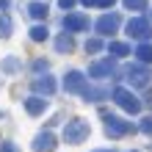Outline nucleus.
<instances>
[{
  "label": "nucleus",
  "instance_id": "obj_9",
  "mask_svg": "<svg viewBox=\"0 0 152 152\" xmlns=\"http://www.w3.org/2000/svg\"><path fill=\"white\" fill-rule=\"evenodd\" d=\"M116 72V64L111 58H105V61H94L91 66H88V77H111Z\"/></svg>",
  "mask_w": 152,
  "mask_h": 152
},
{
  "label": "nucleus",
  "instance_id": "obj_21",
  "mask_svg": "<svg viewBox=\"0 0 152 152\" xmlns=\"http://www.w3.org/2000/svg\"><path fill=\"white\" fill-rule=\"evenodd\" d=\"M102 47H105L102 39H88V42H86V53H91V56H94V53H100Z\"/></svg>",
  "mask_w": 152,
  "mask_h": 152
},
{
  "label": "nucleus",
  "instance_id": "obj_11",
  "mask_svg": "<svg viewBox=\"0 0 152 152\" xmlns=\"http://www.w3.org/2000/svg\"><path fill=\"white\" fill-rule=\"evenodd\" d=\"M33 91H36L39 97L44 94V97H50L53 91H56V80H53L47 72H44V75H39L36 80H33Z\"/></svg>",
  "mask_w": 152,
  "mask_h": 152
},
{
  "label": "nucleus",
  "instance_id": "obj_19",
  "mask_svg": "<svg viewBox=\"0 0 152 152\" xmlns=\"http://www.w3.org/2000/svg\"><path fill=\"white\" fill-rule=\"evenodd\" d=\"M47 36H50L47 25H33V28H31V39H33V42H44Z\"/></svg>",
  "mask_w": 152,
  "mask_h": 152
},
{
  "label": "nucleus",
  "instance_id": "obj_7",
  "mask_svg": "<svg viewBox=\"0 0 152 152\" xmlns=\"http://www.w3.org/2000/svg\"><path fill=\"white\" fill-rule=\"evenodd\" d=\"M64 31L66 33H77V31H88V17H83V14H66L64 17Z\"/></svg>",
  "mask_w": 152,
  "mask_h": 152
},
{
  "label": "nucleus",
  "instance_id": "obj_1",
  "mask_svg": "<svg viewBox=\"0 0 152 152\" xmlns=\"http://www.w3.org/2000/svg\"><path fill=\"white\" fill-rule=\"evenodd\" d=\"M88 133H91V127H88L86 119H72V122H66V127H64V141L66 144H83L88 138Z\"/></svg>",
  "mask_w": 152,
  "mask_h": 152
},
{
  "label": "nucleus",
  "instance_id": "obj_22",
  "mask_svg": "<svg viewBox=\"0 0 152 152\" xmlns=\"http://www.w3.org/2000/svg\"><path fill=\"white\" fill-rule=\"evenodd\" d=\"M124 6H127L130 11H144V8H147V0H124Z\"/></svg>",
  "mask_w": 152,
  "mask_h": 152
},
{
  "label": "nucleus",
  "instance_id": "obj_29",
  "mask_svg": "<svg viewBox=\"0 0 152 152\" xmlns=\"http://www.w3.org/2000/svg\"><path fill=\"white\" fill-rule=\"evenodd\" d=\"M80 3H83V6H94V0H80Z\"/></svg>",
  "mask_w": 152,
  "mask_h": 152
},
{
  "label": "nucleus",
  "instance_id": "obj_3",
  "mask_svg": "<svg viewBox=\"0 0 152 152\" xmlns=\"http://www.w3.org/2000/svg\"><path fill=\"white\" fill-rule=\"evenodd\" d=\"M100 113L105 116V133H108L111 138H122V136H127V133L133 130V124L119 119V116H111L108 111H100Z\"/></svg>",
  "mask_w": 152,
  "mask_h": 152
},
{
  "label": "nucleus",
  "instance_id": "obj_14",
  "mask_svg": "<svg viewBox=\"0 0 152 152\" xmlns=\"http://www.w3.org/2000/svg\"><path fill=\"white\" fill-rule=\"evenodd\" d=\"M133 56H136L141 64H152V44H149V42H141L138 47H136V53H133Z\"/></svg>",
  "mask_w": 152,
  "mask_h": 152
},
{
  "label": "nucleus",
  "instance_id": "obj_31",
  "mask_svg": "<svg viewBox=\"0 0 152 152\" xmlns=\"http://www.w3.org/2000/svg\"><path fill=\"white\" fill-rule=\"evenodd\" d=\"M147 100H149V105H152V91H149V97H147Z\"/></svg>",
  "mask_w": 152,
  "mask_h": 152
},
{
  "label": "nucleus",
  "instance_id": "obj_23",
  "mask_svg": "<svg viewBox=\"0 0 152 152\" xmlns=\"http://www.w3.org/2000/svg\"><path fill=\"white\" fill-rule=\"evenodd\" d=\"M138 130H141V133H147V136H152V116H144V119H141Z\"/></svg>",
  "mask_w": 152,
  "mask_h": 152
},
{
  "label": "nucleus",
  "instance_id": "obj_13",
  "mask_svg": "<svg viewBox=\"0 0 152 152\" xmlns=\"http://www.w3.org/2000/svg\"><path fill=\"white\" fill-rule=\"evenodd\" d=\"M80 94L86 97V102H100V100L108 97V88H102V86H86Z\"/></svg>",
  "mask_w": 152,
  "mask_h": 152
},
{
  "label": "nucleus",
  "instance_id": "obj_10",
  "mask_svg": "<svg viewBox=\"0 0 152 152\" xmlns=\"http://www.w3.org/2000/svg\"><path fill=\"white\" fill-rule=\"evenodd\" d=\"M33 152H56V136H53L50 130L39 133V136L33 138Z\"/></svg>",
  "mask_w": 152,
  "mask_h": 152
},
{
  "label": "nucleus",
  "instance_id": "obj_30",
  "mask_svg": "<svg viewBox=\"0 0 152 152\" xmlns=\"http://www.w3.org/2000/svg\"><path fill=\"white\" fill-rule=\"evenodd\" d=\"M91 152H113V149H91Z\"/></svg>",
  "mask_w": 152,
  "mask_h": 152
},
{
  "label": "nucleus",
  "instance_id": "obj_20",
  "mask_svg": "<svg viewBox=\"0 0 152 152\" xmlns=\"http://www.w3.org/2000/svg\"><path fill=\"white\" fill-rule=\"evenodd\" d=\"M11 28H14V25H11V17H8V14H0V36L8 39V36H11Z\"/></svg>",
  "mask_w": 152,
  "mask_h": 152
},
{
  "label": "nucleus",
  "instance_id": "obj_8",
  "mask_svg": "<svg viewBox=\"0 0 152 152\" xmlns=\"http://www.w3.org/2000/svg\"><path fill=\"white\" fill-rule=\"evenodd\" d=\"M64 88L69 94H80L86 88V77H83V72H77V69H72V72H66V77H64Z\"/></svg>",
  "mask_w": 152,
  "mask_h": 152
},
{
  "label": "nucleus",
  "instance_id": "obj_27",
  "mask_svg": "<svg viewBox=\"0 0 152 152\" xmlns=\"http://www.w3.org/2000/svg\"><path fill=\"white\" fill-rule=\"evenodd\" d=\"M61 8H75V0H58Z\"/></svg>",
  "mask_w": 152,
  "mask_h": 152
},
{
  "label": "nucleus",
  "instance_id": "obj_28",
  "mask_svg": "<svg viewBox=\"0 0 152 152\" xmlns=\"http://www.w3.org/2000/svg\"><path fill=\"white\" fill-rule=\"evenodd\" d=\"M8 3H11V0H0V11H6V8H8Z\"/></svg>",
  "mask_w": 152,
  "mask_h": 152
},
{
  "label": "nucleus",
  "instance_id": "obj_26",
  "mask_svg": "<svg viewBox=\"0 0 152 152\" xmlns=\"http://www.w3.org/2000/svg\"><path fill=\"white\" fill-rule=\"evenodd\" d=\"M94 3H97V6H102V8H113L116 0H94Z\"/></svg>",
  "mask_w": 152,
  "mask_h": 152
},
{
  "label": "nucleus",
  "instance_id": "obj_4",
  "mask_svg": "<svg viewBox=\"0 0 152 152\" xmlns=\"http://www.w3.org/2000/svg\"><path fill=\"white\" fill-rule=\"evenodd\" d=\"M124 77H127V83L130 86H149V77H152V72H149V66H144V64H130V66H124Z\"/></svg>",
  "mask_w": 152,
  "mask_h": 152
},
{
  "label": "nucleus",
  "instance_id": "obj_6",
  "mask_svg": "<svg viewBox=\"0 0 152 152\" xmlns=\"http://www.w3.org/2000/svg\"><path fill=\"white\" fill-rule=\"evenodd\" d=\"M119 25H122V17L119 14H102L100 20H97V33H102V36H111V33L119 31Z\"/></svg>",
  "mask_w": 152,
  "mask_h": 152
},
{
  "label": "nucleus",
  "instance_id": "obj_24",
  "mask_svg": "<svg viewBox=\"0 0 152 152\" xmlns=\"http://www.w3.org/2000/svg\"><path fill=\"white\" fill-rule=\"evenodd\" d=\"M0 152H20V147H17L14 141H3V144H0Z\"/></svg>",
  "mask_w": 152,
  "mask_h": 152
},
{
  "label": "nucleus",
  "instance_id": "obj_15",
  "mask_svg": "<svg viewBox=\"0 0 152 152\" xmlns=\"http://www.w3.org/2000/svg\"><path fill=\"white\" fill-rule=\"evenodd\" d=\"M56 50L58 53H72L75 50V39L69 36V33H61V36L56 39Z\"/></svg>",
  "mask_w": 152,
  "mask_h": 152
},
{
  "label": "nucleus",
  "instance_id": "obj_18",
  "mask_svg": "<svg viewBox=\"0 0 152 152\" xmlns=\"http://www.w3.org/2000/svg\"><path fill=\"white\" fill-rule=\"evenodd\" d=\"M22 64H20V58L17 56H8L3 64H0V72H6V75H11V72H17V69H20Z\"/></svg>",
  "mask_w": 152,
  "mask_h": 152
},
{
  "label": "nucleus",
  "instance_id": "obj_16",
  "mask_svg": "<svg viewBox=\"0 0 152 152\" xmlns=\"http://www.w3.org/2000/svg\"><path fill=\"white\" fill-rule=\"evenodd\" d=\"M108 53L111 56H116V58H124V56H130V44H124V42H111L108 44Z\"/></svg>",
  "mask_w": 152,
  "mask_h": 152
},
{
  "label": "nucleus",
  "instance_id": "obj_5",
  "mask_svg": "<svg viewBox=\"0 0 152 152\" xmlns=\"http://www.w3.org/2000/svg\"><path fill=\"white\" fill-rule=\"evenodd\" d=\"M127 36L141 39V42H149L152 39V22L144 20V17H133V20L127 22Z\"/></svg>",
  "mask_w": 152,
  "mask_h": 152
},
{
  "label": "nucleus",
  "instance_id": "obj_12",
  "mask_svg": "<svg viewBox=\"0 0 152 152\" xmlns=\"http://www.w3.org/2000/svg\"><path fill=\"white\" fill-rule=\"evenodd\" d=\"M44 108H47V100H44V97H39V94H33V97H28V100H25V111H28L31 116L44 113Z\"/></svg>",
  "mask_w": 152,
  "mask_h": 152
},
{
  "label": "nucleus",
  "instance_id": "obj_25",
  "mask_svg": "<svg viewBox=\"0 0 152 152\" xmlns=\"http://www.w3.org/2000/svg\"><path fill=\"white\" fill-rule=\"evenodd\" d=\"M33 72H47V61L36 58V61H33Z\"/></svg>",
  "mask_w": 152,
  "mask_h": 152
},
{
  "label": "nucleus",
  "instance_id": "obj_2",
  "mask_svg": "<svg viewBox=\"0 0 152 152\" xmlns=\"http://www.w3.org/2000/svg\"><path fill=\"white\" fill-rule=\"evenodd\" d=\"M113 102L119 105L122 111H127V113H141V100L130 91V88H116L113 91Z\"/></svg>",
  "mask_w": 152,
  "mask_h": 152
},
{
  "label": "nucleus",
  "instance_id": "obj_17",
  "mask_svg": "<svg viewBox=\"0 0 152 152\" xmlns=\"http://www.w3.org/2000/svg\"><path fill=\"white\" fill-rule=\"evenodd\" d=\"M28 14L33 17V20H44V17H47V6L39 3V0H33V3L28 6Z\"/></svg>",
  "mask_w": 152,
  "mask_h": 152
}]
</instances>
